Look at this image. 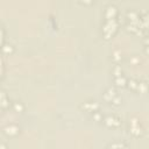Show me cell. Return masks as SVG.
<instances>
[{"label":"cell","mask_w":149,"mask_h":149,"mask_svg":"<svg viewBox=\"0 0 149 149\" xmlns=\"http://www.w3.org/2000/svg\"><path fill=\"white\" fill-rule=\"evenodd\" d=\"M105 122L108 125V126H118L120 122H119V119L118 118H115V116H107L106 118V120H105Z\"/></svg>","instance_id":"6da1fadb"},{"label":"cell","mask_w":149,"mask_h":149,"mask_svg":"<svg viewBox=\"0 0 149 149\" xmlns=\"http://www.w3.org/2000/svg\"><path fill=\"white\" fill-rule=\"evenodd\" d=\"M17 127L16 126H14V125H10V126H7V127H5V133L6 134H8V135H14V134H16L17 133Z\"/></svg>","instance_id":"7a4b0ae2"},{"label":"cell","mask_w":149,"mask_h":149,"mask_svg":"<svg viewBox=\"0 0 149 149\" xmlns=\"http://www.w3.org/2000/svg\"><path fill=\"white\" fill-rule=\"evenodd\" d=\"M12 50H13V48H12V45H10V44H3V47H2V51H3L5 54L10 52Z\"/></svg>","instance_id":"3957f363"},{"label":"cell","mask_w":149,"mask_h":149,"mask_svg":"<svg viewBox=\"0 0 149 149\" xmlns=\"http://www.w3.org/2000/svg\"><path fill=\"white\" fill-rule=\"evenodd\" d=\"M115 83H116L118 85H125L126 80H125V78H123V77L118 76V77H116V79H115Z\"/></svg>","instance_id":"277c9868"},{"label":"cell","mask_w":149,"mask_h":149,"mask_svg":"<svg viewBox=\"0 0 149 149\" xmlns=\"http://www.w3.org/2000/svg\"><path fill=\"white\" fill-rule=\"evenodd\" d=\"M14 106H15V107H14V108H15V109H16V111H17V109H19V111H21V109H22V108H23V107H22V105H21V104H20V102H19V104H17V102H15V105H14Z\"/></svg>","instance_id":"5b68a950"}]
</instances>
